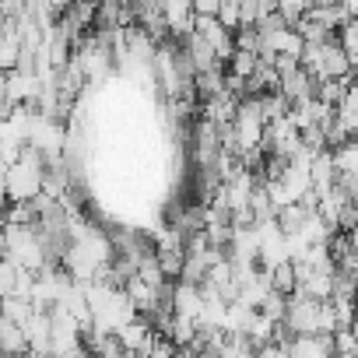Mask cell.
<instances>
[{"mask_svg": "<svg viewBox=\"0 0 358 358\" xmlns=\"http://www.w3.org/2000/svg\"><path fill=\"white\" fill-rule=\"evenodd\" d=\"M43 172H46V162L36 148H22V158L8 169L4 176V197H11V204H29L39 197L43 190Z\"/></svg>", "mask_w": 358, "mask_h": 358, "instance_id": "6da1fadb", "label": "cell"}, {"mask_svg": "<svg viewBox=\"0 0 358 358\" xmlns=\"http://www.w3.org/2000/svg\"><path fill=\"white\" fill-rule=\"evenodd\" d=\"M22 334H25V341H29V351L50 358V313H36V309H32V316L25 320Z\"/></svg>", "mask_w": 358, "mask_h": 358, "instance_id": "7a4b0ae2", "label": "cell"}, {"mask_svg": "<svg viewBox=\"0 0 358 358\" xmlns=\"http://www.w3.org/2000/svg\"><path fill=\"white\" fill-rule=\"evenodd\" d=\"M25 351H29V341H25L22 327L0 320V358H22Z\"/></svg>", "mask_w": 358, "mask_h": 358, "instance_id": "3957f363", "label": "cell"}, {"mask_svg": "<svg viewBox=\"0 0 358 358\" xmlns=\"http://www.w3.org/2000/svg\"><path fill=\"white\" fill-rule=\"evenodd\" d=\"M222 81H225L222 67H215V71H204V74H194V99H201V102H211V99H218V95H222Z\"/></svg>", "mask_w": 358, "mask_h": 358, "instance_id": "277c9868", "label": "cell"}, {"mask_svg": "<svg viewBox=\"0 0 358 358\" xmlns=\"http://www.w3.org/2000/svg\"><path fill=\"white\" fill-rule=\"evenodd\" d=\"M330 165L337 176H355L358 172V144L355 141H344L341 148L330 151Z\"/></svg>", "mask_w": 358, "mask_h": 358, "instance_id": "5b68a950", "label": "cell"}, {"mask_svg": "<svg viewBox=\"0 0 358 358\" xmlns=\"http://www.w3.org/2000/svg\"><path fill=\"white\" fill-rule=\"evenodd\" d=\"M32 316V306L25 299H0V320L4 323H15V327H25V320Z\"/></svg>", "mask_w": 358, "mask_h": 358, "instance_id": "8992f818", "label": "cell"}, {"mask_svg": "<svg viewBox=\"0 0 358 358\" xmlns=\"http://www.w3.org/2000/svg\"><path fill=\"white\" fill-rule=\"evenodd\" d=\"M194 334H197V323H194V320L172 316V323H169V334H165V337L172 341V348H190Z\"/></svg>", "mask_w": 358, "mask_h": 358, "instance_id": "52a82bcc", "label": "cell"}, {"mask_svg": "<svg viewBox=\"0 0 358 358\" xmlns=\"http://www.w3.org/2000/svg\"><path fill=\"white\" fill-rule=\"evenodd\" d=\"M155 264H158V271H162L165 281H179V274H183V250L155 253Z\"/></svg>", "mask_w": 358, "mask_h": 358, "instance_id": "ba28073f", "label": "cell"}, {"mask_svg": "<svg viewBox=\"0 0 358 358\" xmlns=\"http://www.w3.org/2000/svg\"><path fill=\"white\" fill-rule=\"evenodd\" d=\"M257 53H232V60H229V74L232 78H239V81H250L253 78V71H257Z\"/></svg>", "mask_w": 358, "mask_h": 358, "instance_id": "9c48e42d", "label": "cell"}, {"mask_svg": "<svg viewBox=\"0 0 358 358\" xmlns=\"http://www.w3.org/2000/svg\"><path fill=\"white\" fill-rule=\"evenodd\" d=\"M285 309H288V299L278 295V292H267V299L260 302L257 313H260L264 320H271V323H281V320H285Z\"/></svg>", "mask_w": 358, "mask_h": 358, "instance_id": "30bf717a", "label": "cell"}, {"mask_svg": "<svg viewBox=\"0 0 358 358\" xmlns=\"http://www.w3.org/2000/svg\"><path fill=\"white\" fill-rule=\"evenodd\" d=\"M215 22H218L225 32H236V29H239V4H236V0H222Z\"/></svg>", "mask_w": 358, "mask_h": 358, "instance_id": "8fae6325", "label": "cell"}, {"mask_svg": "<svg viewBox=\"0 0 358 358\" xmlns=\"http://www.w3.org/2000/svg\"><path fill=\"white\" fill-rule=\"evenodd\" d=\"M179 348H172V341L169 337H162V334H155V341H151V348H148V355L144 358H172Z\"/></svg>", "mask_w": 358, "mask_h": 358, "instance_id": "7c38bea8", "label": "cell"}, {"mask_svg": "<svg viewBox=\"0 0 358 358\" xmlns=\"http://www.w3.org/2000/svg\"><path fill=\"white\" fill-rule=\"evenodd\" d=\"M253 358H288V344H281V341H271V344L257 348V351H253Z\"/></svg>", "mask_w": 358, "mask_h": 358, "instance_id": "4fadbf2b", "label": "cell"}, {"mask_svg": "<svg viewBox=\"0 0 358 358\" xmlns=\"http://www.w3.org/2000/svg\"><path fill=\"white\" fill-rule=\"evenodd\" d=\"M22 358H46V355H36V351H25Z\"/></svg>", "mask_w": 358, "mask_h": 358, "instance_id": "5bb4252c", "label": "cell"}]
</instances>
